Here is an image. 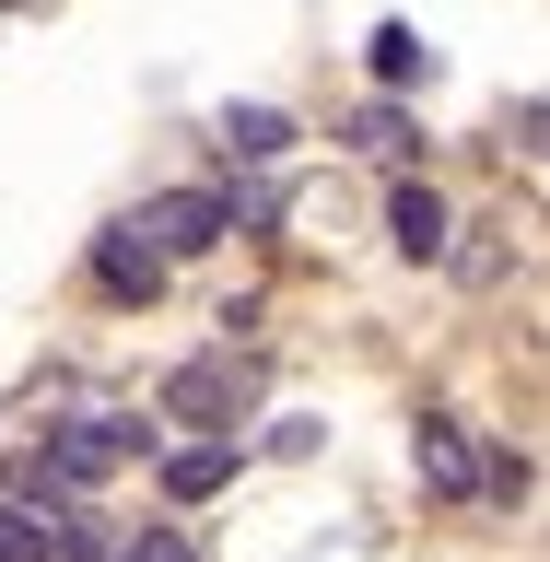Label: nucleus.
Returning a JSON list of instances; mask_svg holds the SVG:
<instances>
[{
    "label": "nucleus",
    "instance_id": "nucleus-2",
    "mask_svg": "<svg viewBox=\"0 0 550 562\" xmlns=\"http://www.w3.org/2000/svg\"><path fill=\"white\" fill-rule=\"evenodd\" d=\"M130 235L153 246V258H200L211 235H235V200H223V188H165V200L130 211Z\"/></svg>",
    "mask_w": 550,
    "mask_h": 562
},
{
    "label": "nucleus",
    "instance_id": "nucleus-12",
    "mask_svg": "<svg viewBox=\"0 0 550 562\" xmlns=\"http://www.w3.org/2000/svg\"><path fill=\"white\" fill-rule=\"evenodd\" d=\"M105 562H200V551H188V527H141L130 551H105Z\"/></svg>",
    "mask_w": 550,
    "mask_h": 562
},
{
    "label": "nucleus",
    "instance_id": "nucleus-6",
    "mask_svg": "<svg viewBox=\"0 0 550 562\" xmlns=\"http://www.w3.org/2000/svg\"><path fill=\"white\" fill-rule=\"evenodd\" d=\"M223 153H235V165H281V153H293V117H281V105H223Z\"/></svg>",
    "mask_w": 550,
    "mask_h": 562
},
{
    "label": "nucleus",
    "instance_id": "nucleus-9",
    "mask_svg": "<svg viewBox=\"0 0 550 562\" xmlns=\"http://www.w3.org/2000/svg\"><path fill=\"white\" fill-rule=\"evenodd\" d=\"M340 140H351V153H375V165H399V153H411V117L375 94V105H351V130H340Z\"/></svg>",
    "mask_w": 550,
    "mask_h": 562
},
{
    "label": "nucleus",
    "instance_id": "nucleus-5",
    "mask_svg": "<svg viewBox=\"0 0 550 562\" xmlns=\"http://www.w3.org/2000/svg\"><path fill=\"white\" fill-rule=\"evenodd\" d=\"M94 281H105V293H130V305H153V293H165V258H153L130 223H117V235L94 246Z\"/></svg>",
    "mask_w": 550,
    "mask_h": 562
},
{
    "label": "nucleus",
    "instance_id": "nucleus-8",
    "mask_svg": "<svg viewBox=\"0 0 550 562\" xmlns=\"http://www.w3.org/2000/svg\"><path fill=\"white\" fill-rule=\"evenodd\" d=\"M223 481H235V446H223V434H211V446H176V457H165V492H176V504H211Z\"/></svg>",
    "mask_w": 550,
    "mask_h": 562
},
{
    "label": "nucleus",
    "instance_id": "nucleus-7",
    "mask_svg": "<svg viewBox=\"0 0 550 562\" xmlns=\"http://www.w3.org/2000/svg\"><path fill=\"white\" fill-rule=\"evenodd\" d=\"M386 235H399V258H446V200L434 188H399L386 200Z\"/></svg>",
    "mask_w": 550,
    "mask_h": 562
},
{
    "label": "nucleus",
    "instance_id": "nucleus-1",
    "mask_svg": "<svg viewBox=\"0 0 550 562\" xmlns=\"http://www.w3.org/2000/svg\"><path fill=\"white\" fill-rule=\"evenodd\" d=\"M246 398H258V351H200V363H176V375H165V422H211V434H235Z\"/></svg>",
    "mask_w": 550,
    "mask_h": 562
},
{
    "label": "nucleus",
    "instance_id": "nucleus-10",
    "mask_svg": "<svg viewBox=\"0 0 550 562\" xmlns=\"http://www.w3.org/2000/svg\"><path fill=\"white\" fill-rule=\"evenodd\" d=\"M422 70H434V47H422L411 24H375V82H386V94H399V82H422Z\"/></svg>",
    "mask_w": 550,
    "mask_h": 562
},
{
    "label": "nucleus",
    "instance_id": "nucleus-3",
    "mask_svg": "<svg viewBox=\"0 0 550 562\" xmlns=\"http://www.w3.org/2000/svg\"><path fill=\"white\" fill-rule=\"evenodd\" d=\"M130 457H141V422H70V434L35 457V469H47L59 492H82V481H117Z\"/></svg>",
    "mask_w": 550,
    "mask_h": 562
},
{
    "label": "nucleus",
    "instance_id": "nucleus-11",
    "mask_svg": "<svg viewBox=\"0 0 550 562\" xmlns=\"http://www.w3.org/2000/svg\"><path fill=\"white\" fill-rule=\"evenodd\" d=\"M0 562H59V504L47 516H0Z\"/></svg>",
    "mask_w": 550,
    "mask_h": 562
},
{
    "label": "nucleus",
    "instance_id": "nucleus-4",
    "mask_svg": "<svg viewBox=\"0 0 550 562\" xmlns=\"http://www.w3.org/2000/svg\"><path fill=\"white\" fill-rule=\"evenodd\" d=\"M422 481L457 492V504L481 492V446H469V422H422Z\"/></svg>",
    "mask_w": 550,
    "mask_h": 562
}]
</instances>
